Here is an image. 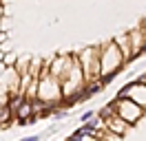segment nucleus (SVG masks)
<instances>
[{"label": "nucleus", "mask_w": 146, "mask_h": 141, "mask_svg": "<svg viewBox=\"0 0 146 141\" xmlns=\"http://www.w3.org/2000/svg\"><path fill=\"white\" fill-rule=\"evenodd\" d=\"M38 99L46 106H60V101H62L60 82L49 73V69L40 70V77H38Z\"/></svg>", "instance_id": "1"}, {"label": "nucleus", "mask_w": 146, "mask_h": 141, "mask_svg": "<svg viewBox=\"0 0 146 141\" xmlns=\"http://www.w3.org/2000/svg\"><path fill=\"white\" fill-rule=\"evenodd\" d=\"M78 62L82 69L84 82H95L102 75V66H100V46H86L78 53Z\"/></svg>", "instance_id": "2"}, {"label": "nucleus", "mask_w": 146, "mask_h": 141, "mask_svg": "<svg viewBox=\"0 0 146 141\" xmlns=\"http://www.w3.org/2000/svg\"><path fill=\"white\" fill-rule=\"evenodd\" d=\"M124 57L119 53L117 44L109 40V42L100 44V66H102V75H109V73H119L124 69Z\"/></svg>", "instance_id": "3"}, {"label": "nucleus", "mask_w": 146, "mask_h": 141, "mask_svg": "<svg viewBox=\"0 0 146 141\" xmlns=\"http://www.w3.org/2000/svg\"><path fill=\"white\" fill-rule=\"evenodd\" d=\"M144 108L142 106H137L135 101H131V99H124V101H117V108H115V115H117L119 119H124L128 126H135L142 117H144Z\"/></svg>", "instance_id": "4"}, {"label": "nucleus", "mask_w": 146, "mask_h": 141, "mask_svg": "<svg viewBox=\"0 0 146 141\" xmlns=\"http://www.w3.org/2000/svg\"><path fill=\"white\" fill-rule=\"evenodd\" d=\"M124 88H126V93H128L126 99L135 101L137 106H142V108L146 110V84H142L139 79H133V82L124 84Z\"/></svg>", "instance_id": "5"}, {"label": "nucleus", "mask_w": 146, "mask_h": 141, "mask_svg": "<svg viewBox=\"0 0 146 141\" xmlns=\"http://www.w3.org/2000/svg\"><path fill=\"white\" fill-rule=\"evenodd\" d=\"M128 35V42H131V51H133V60H137L139 55H142V46H144V31L139 29V26H135V29H131V31H126Z\"/></svg>", "instance_id": "6"}, {"label": "nucleus", "mask_w": 146, "mask_h": 141, "mask_svg": "<svg viewBox=\"0 0 146 141\" xmlns=\"http://www.w3.org/2000/svg\"><path fill=\"white\" fill-rule=\"evenodd\" d=\"M128 128H131V126L115 115V117H111L109 121H106V137H109V134H113V137H124Z\"/></svg>", "instance_id": "7"}, {"label": "nucleus", "mask_w": 146, "mask_h": 141, "mask_svg": "<svg viewBox=\"0 0 146 141\" xmlns=\"http://www.w3.org/2000/svg\"><path fill=\"white\" fill-rule=\"evenodd\" d=\"M113 42L117 44L119 53H122V57H124V62H133V51H131V42H128V35H117V38H113Z\"/></svg>", "instance_id": "8"}, {"label": "nucleus", "mask_w": 146, "mask_h": 141, "mask_svg": "<svg viewBox=\"0 0 146 141\" xmlns=\"http://www.w3.org/2000/svg\"><path fill=\"white\" fill-rule=\"evenodd\" d=\"M102 90H104V86L100 84V79L89 82V84H84V88H82V99H89V97L98 95V93H102Z\"/></svg>", "instance_id": "9"}, {"label": "nucleus", "mask_w": 146, "mask_h": 141, "mask_svg": "<svg viewBox=\"0 0 146 141\" xmlns=\"http://www.w3.org/2000/svg\"><path fill=\"white\" fill-rule=\"evenodd\" d=\"M2 64H5V69H16L18 66V55L11 51L7 55H2Z\"/></svg>", "instance_id": "10"}, {"label": "nucleus", "mask_w": 146, "mask_h": 141, "mask_svg": "<svg viewBox=\"0 0 146 141\" xmlns=\"http://www.w3.org/2000/svg\"><path fill=\"white\" fill-rule=\"evenodd\" d=\"M98 117H100L102 121L106 123V121H109V119H111V117H115V110H113V108H111V106L106 104V106H104V108H100V110H98Z\"/></svg>", "instance_id": "11"}, {"label": "nucleus", "mask_w": 146, "mask_h": 141, "mask_svg": "<svg viewBox=\"0 0 146 141\" xmlns=\"http://www.w3.org/2000/svg\"><path fill=\"white\" fill-rule=\"evenodd\" d=\"M117 75H119V73H109V75H100V84H102V86H109V84H111V82H113L115 77H117Z\"/></svg>", "instance_id": "12"}, {"label": "nucleus", "mask_w": 146, "mask_h": 141, "mask_svg": "<svg viewBox=\"0 0 146 141\" xmlns=\"http://www.w3.org/2000/svg\"><path fill=\"white\" fill-rule=\"evenodd\" d=\"M95 115H98V113H95V110H86V113L82 115V121H84V123H89V121H91V119H93V117H95Z\"/></svg>", "instance_id": "13"}, {"label": "nucleus", "mask_w": 146, "mask_h": 141, "mask_svg": "<svg viewBox=\"0 0 146 141\" xmlns=\"http://www.w3.org/2000/svg\"><path fill=\"white\" fill-rule=\"evenodd\" d=\"M22 141H40V137H38V134H33V137H25Z\"/></svg>", "instance_id": "14"}, {"label": "nucleus", "mask_w": 146, "mask_h": 141, "mask_svg": "<svg viewBox=\"0 0 146 141\" xmlns=\"http://www.w3.org/2000/svg\"><path fill=\"white\" fill-rule=\"evenodd\" d=\"M137 79H139L142 84H146V73H144V75H139V77H137Z\"/></svg>", "instance_id": "15"}, {"label": "nucleus", "mask_w": 146, "mask_h": 141, "mask_svg": "<svg viewBox=\"0 0 146 141\" xmlns=\"http://www.w3.org/2000/svg\"><path fill=\"white\" fill-rule=\"evenodd\" d=\"M2 13H5V5L0 2V18H2Z\"/></svg>", "instance_id": "16"}, {"label": "nucleus", "mask_w": 146, "mask_h": 141, "mask_svg": "<svg viewBox=\"0 0 146 141\" xmlns=\"http://www.w3.org/2000/svg\"><path fill=\"white\" fill-rule=\"evenodd\" d=\"M146 53V38H144V46H142V55Z\"/></svg>", "instance_id": "17"}]
</instances>
